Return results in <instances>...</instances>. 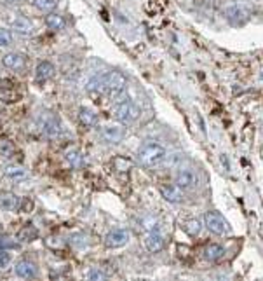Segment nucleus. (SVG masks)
<instances>
[{"instance_id":"1","label":"nucleus","mask_w":263,"mask_h":281,"mask_svg":"<svg viewBox=\"0 0 263 281\" xmlns=\"http://www.w3.org/2000/svg\"><path fill=\"white\" fill-rule=\"evenodd\" d=\"M167 152L162 145L157 144V142H145L138 150V159L143 166L147 168H155V166H160L166 159Z\"/></svg>"},{"instance_id":"2","label":"nucleus","mask_w":263,"mask_h":281,"mask_svg":"<svg viewBox=\"0 0 263 281\" xmlns=\"http://www.w3.org/2000/svg\"><path fill=\"white\" fill-rule=\"evenodd\" d=\"M204 226L216 236H223L230 232L228 222L220 213H216V211H206L204 213Z\"/></svg>"},{"instance_id":"3","label":"nucleus","mask_w":263,"mask_h":281,"mask_svg":"<svg viewBox=\"0 0 263 281\" xmlns=\"http://www.w3.org/2000/svg\"><path fill=\"white\" fill-rule=\"evenodd\" d=\"M126 88V77L121 72H108L103 75V91L106 95L115 96L122 93Z\"/></svg>"},{"instance_id":"4","label":"nucleus","mask_w":263,"mask_h":281,"mask_svg":"<svg viewBox=\"0 0 263 281\" xmlns=\"http://www.w3.org/2000/svg\"><path fill=\"white\" fill-rule=\"evenodd\" d=\"M139 116V110L134 107L131 101L122 100L117 103V107H115V119L119 122H129V121H134L136 117Z\"/></svg>"},{"instance_id":"5","label":"nucleus","mask_w":263,"mask_h":281,"mask_svg":"<svg viewBox=\"0 0 263 281\" xmlns=\"http://www.w3.org/2000/svg\"><path fill=\"white\" fill-rule=\"evenodd\" d=\"M131 239V234L127 229H113L105 236V244L106 248H121L126 246Z\"/></svg>"},{"instance_id":"6","label":"nucleus","mask_w":263,"mask_h":281,"mask_svg":"<svg viewBox=\"0 0 263 281\" xmlns=\"http://www.w3.org/2000/svg\"><path fill=\"white\" fill-rule=\"evenodd\" d=\"M176 185L182 187V189H194V187L199 185V175L192 168L180 170L176 173Z\"/></svg>"},{"instance_id":"7","label":"nucleus","mask_w":263,"mask_h":281,"mask_svg":"<svg viewBox=\"0 0 263 281\" xmlns=\"http://www.w3.org/2000/svg\"><path fill=\"white\" fill-rule=\"evenodd\" d=\"M225 18L228 19L230 24L233 26H242L249 19V12L242 6H230L225 9Z\"/></svg>"},{"instance_id":"8","label":"nucleus","mask_w":263,"mask_h":281,"mask_svg":"<svg viewBox=\"0 0 263 281\" xmlns=\"http://www.w3.org/2000/svg\"><path fill=\"white\" fill-rule=\"evenodd\" d=\"M40 126H42V131L46 136H49V138L60 136L61 124L54 116H51V114H47V116H44L42 119H40Z\"/></svg>"},{"instance_id":"9","label":"nucleus","mask_w":263,"mask_h":281,"mask_svg":"<svg viewBox=\"0 0 263 281\" xmlns=\"http://www.w3.org/2000/svg\"><path fill=\"white\" fill-rule=\"evenodd\" d=\"M164 244H166V241H164V236L160 234L159 229H152L149 234H147L145 246L150 254H159V251L164 248Z\"/></svg>"},{"instance_id":"10","label":"nucleus","mask_w":263,"mask_h":281,"mask_svg":"<svg viewBox=\"0 0 263 281\" xmlns=\"http://www.w3.org/2000/svg\"><path fill=\"white\" fill-rule=\"evenodd\" d=\"M19 206H21L19 195L9 192V190H0V208L4 211H16L19 210Z\"/></svg>"},{"instance_id":"11","label":"nucleus","mask_w":263,"mask_h":281,"mask_svg":"<svg viewBox=\"0 0 263 281\" xmlns=\"http://www.w3.org/2000/svg\"><path fill=\"white\" fill-rule=\"evenodd\" d=\"M11 28L16 32V34L24 35V37H28V35L34 34V23H32L28 18H24V16H18V18L12 19V21H11Z\"/></svg>"},{"instance_id":"12","label":"nucleus","mask_w":263,"mask_h":281,"mask_svg":"<svg viewBox=\"0 0 263 281\" xmlns=\"http://www.w3.org/2000/svg\"><path fill=\"white\" fill-rule=\"evenodd\" d=\"M16 274L23 279H34L37 276V266L32 260H26V259L19 260V262L16 264Z\"/></svg>"},{"instance_id":"13","label":"nucleus","mask_w":263,"mask_h":281,"mask_svg":"<svg viewBox=\"0 0 263 281\" xmlns=\"http://www.w3.org/2000/svg\"><path fill=\"white\" fill-rule=\"evenodd\" d=\"M124 128H121V126H113V124H110V126H105L103 129H101V136L105 138L108 144H119V142L124 138Z\"/></svg>"},{"instance_id":"14","label":"nucleus","mask_w":263,"mask_h":281,"mask_svg":"<svg viewBox=\"0 0 263 281\" xmlns=\"http://www.w3.org/2000/svg\"><path fill=\"white\" fill-rule=\"evenodd\" d=\"M160 194L166 201L169 203H180L183 201V190L178 185H162L160 187Z\"/></svg>"},{"instance_id":"15","label":"nucleus","mask_w":263,"mask_h":281,"mask_svg":"<svg viewBox=\"0 0 263 281\" xmlns=\"http://www.w3.org/2000/svg\"><path fill=\"white\" fill-rule=\"evenodd\" d=\"M4 67L11 68V70H21L24 67V56L19 54V52H7L2 58Z\"/></svg>"},{"instance_id":"16","label":"nucleus","mask_w":263,"mask_h":281,"mask_svg":"<svg viewBox=\"0 0 263 281\" xmlns=\"http://www.w3.org/2000/svg\"><path fill=\"white\" fill-rule=\"evenodd\" d=\"M54 72L56 70H54V67H52V63L42 61V63H39L35 68V79L39 80V82H46V80H49L54 75Z\"/></svg>"},{"instance_id":"17","label":"nucleus","mask_w":263,"mask_h":281,"mask_svg":"<svg viewBox=\"0 0 263 281\" xmlns=\"http://www.w3.org/2000/svg\"><path fill=\"white\" fill-rule=\"evenodd\" d=\"M4 173H6L7 178H11V180H14V182H23L28 178V171L24 170L23 166H18V164H9L4 170Z\"/></svg>"},{"instance_id":"18","label":"nucleus","mask_w":263,"mask_h":281,"mask_svg":"<svg viewBox=\"0 0 263 281\" xmlns=\"http://www.w3.org/2000/svg\"><path fill=\"white\" fill-rule=\"evenodd\" d=\"M37 238H39V229H37L34 223H26V226L21 227V231L18 232V239L24 243L35 241Z\"/></svg>"},{"instance_id":"19","label":"nucleus","mask_w":263,"mask_h":281,"mask_svg":"<svg viewBox=\"0 0 263 281\" xmlns=\"http://www.w3.org/2000/svg\"><path fill=\"white\" fill-rule=\"evenodd\" d=\"M223 255H225V250L220 244H208V246L204 248V259L209 260V262H216V260H220Z\"/></svg>"},{"instance_id":"20","label":"nucleus","mask_w":263,"mask_h":281,"mask_svg":"<svg viewBox=\"0 0 263 281\" xmlns=\"http://www.w3.org/2000/svg\"><path fill=\"white\" fill-rule=\"evenodd\" d=\"M65 159H67L68 164L75 170L82 166V154L77 149H68L67 152H65Z\"/></svg>"},{"instance_id":"21","label":"nucleus","mask_w":263,"mask_h":281,"mask_svg":"<svg viewBox=\"0 0 263 281\" xmlns=\"http://www.w3.org/2000/svg\"><path fill=\"white\" fill-rule=\"evenodd\" d=\"M46 24L51 30H61V28L65 26V19H63V16H60V14H56V12H49V14L46 16Z\"/></svg>"},{"instance_id":"22","label":"nucleus","mask_w":263,"mask_h":281,"mask_svg":"<svg viewBox=\"0 0 263 281\" xmlns=\"http://www.w3.org/2000/svg\"><path fill=\"white\" fill-rule=\"evenodd\" d=\"M183 229L188 236H199L200 231H202V223H200V220H197V218H190L183 223Z\"/></svg>"},{"instance_id":"23","label":"nucleus","mask_w":263,"mask_h":281,"mask_svg":"<svg viewBox=\"0 0 263 281\" xmlns=\"http://www.w3.org/2000/svg\"><path fill=\"white\" fill-rule=\"evenodd\" d=\"M34 2V6L37 7L39 11H42V12H52L56 9V6H57V2L60 0H32Z\"/></svg>"},{"instance_id":"24","label":"nucleus","mask_w":263,"mask_h":281,"mask_svg":"<svg viewBox=\"0 0 263 281\" xmlns=\"http://www.w3.org/2000/svg\"><path fill=\"white\" fill-rule=\"evenodd\" d=\"M79 119L84 126H94L96 124V114H94L91 108H80Z\"/></svg>"},{"instance_id":"25","label":"nucleus","mask_w":263,"mask_h":281,"mask_svg":"<svg viewBox=\"0 0 263 281\" xmlns=\"http://www.w3.org/2000/svg\"><path fill=\"white\" fill-rule=\"evenodd\" d=\"M14 152H16V147H14V144H12V142H9V140H0V156L11 159L12 156H14Z\"/></svg>"},{"instance_id":"26","label":"nucleus","mask_w":263,"mask_h":281,"mask_svg":"<svg viewBox=\"0 0 263 281\" xmlns=\"http://www.w3.org/2000/svg\"><path fill=\"white\" fill-rule=\"evenodd\" d=\"M182 159H183V154L174 152V154H171V156H166L164 162H166L167 168H178L180 162H182Z\"/></svg>"},{"instance_id":"27","label":"nucleus","mask_w":263,"mask_h":281,"mask_svg":"<svg viewBox=\"0 0 263 281\" xmlns=\"http://www.w3.org/2000/svg\"><path fill=\"white\" fill-rule=\"evenodd\" d=\"M87 91H103V75L100 77H93L91 80L87 82Z\"/></svg>"},{"instance_id":"28","label":"nucleus","mask_w":263,"mask_h":281,"mask_svg":"<svg viewBox=\"0 0 263 281\" xmlns=\"http://www.w3.org/2000/svg\"><path fill=\"white\" fill-rule=\"evenodd\" d=\"M12 42V34L6 28H0V47H9Z\"/></svg>"},{"instance_id":"29","label":"nucleus","mask_w":263,"mask_h":281,"mask_svg":"<svg viewBox=\"0 0 263 281\" xmlns=\"http://www.w3.org/2000/svg\"><path fill=\"white\" fill-rule=\"evenodd\" d=\"M11 264V255L6 250H0V269H6Z\"/></svg>"},{"instance_id":"30","label":"nucleus","mask_w":263,"mask_h":281,"mask_svg":"<svg viewBox=\"0 0 263 281\" xmlns=\"http://www.w3.org/2000/svg\"><path fill=\"white\" fill-rule=\"evenodd\" d=\"M89 279H105V274H103V272H100V271H96V269H94V271L89 272Z\"/></svg>"},{"instance_id":"31","label":"nucleus","mask_w":263,"mask_h":281,"mask_svg":"<svg viewBox=\"0 0 263 281\" xmlns=\"http://www.w3.org/2000/svg\"><path fill=\"white\" fill-rule=\"evenodd\" d=\"M6 246H16V243L14 241H0V250Z\"/></svg>"},{"instance_id":"32","label":"nucleus","mask_w":263,"mask_h":281,"mask_svg":"<svg viewBox=\"0 0 263 281\" xmlns=\"http://www.w3.org/2000/svg\"><path fill=\"white\" fill-rule=\"evenodd\" d=\"M6 4H11V6H18V4H23L24 0H4Z\"/></svg>"},{"instance_id":"33","label":"nucleus","mask_w":263,"mask_h":281,"mask_svg":"<svg viewBox=\"0 0 263 281\" xmlns=\"http://www.w3.org/2000/svg\"><path fill=\"white\" fill-rule=\"evenodd\" d=\"M221 164H225V170L228 171L230 166H228V159H227V156H221Z\"/></svg>"},{"instance_id":"34","label":"nucleus","mask_w":263,"mask_h":281,"mask_svg":"<svg viewBox=\"0 0 263 281\" xmlns=\"http://www.w3.org/2000/svg\"><path fill=\"white\" fill-rule=\"evenodd\" d=\"M4 232V227H2V223H0V234H2Z\"/></svg>"}]
</instances>
